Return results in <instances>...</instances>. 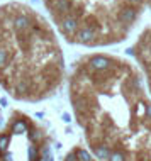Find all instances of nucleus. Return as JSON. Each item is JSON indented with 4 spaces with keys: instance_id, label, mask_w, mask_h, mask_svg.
<instances>
[{
    "instance_id": "nucleus-5",
    "label": "nucleus",
    "mask_w": 151,
    "mask_h": 161,
    "mask_svg": "<svg viewBox=\"0 0 151 161\" xmlns=\"http://www.w3.org/2000/svg\"><path fill=\"white\" fill-rule=\"evenodd\" d=\"M131 54L134 56L137 68L143 73L144 81L151 93V27H146L137 36L136 42L131 47Z\"/></svg>"
},
{
    "instance_id": "nucleus-1",
    "label": "nucleus",
    "mask_w": 151,
    "mask_h": 161,
    "mask_svg": "<svg viewBox=\"0 0 151 161\" xmlns=\"http://www.w3.org/2000/svg\"><path fill=\"white\" fill-rule=\"evenodd\" d=\"M68 98L100 161H151V93L137 64L90 53L73 64Z\"/></svg>"
},
{
    "instance_id": "nucleus-6",
    "label": "nucleus",
    "mask_w": 151,
    "mask_h": 161,
    "mask_svg": "<svg viewBox=\"0 0 151 161\" xmlns=\"http://www.w3.org/2000/svg\"><path fill=\"white\" fill-rule=\"evenodd\" d=\"M63 161H80V159H78V156H76L75 149H71L70 153L64 156V159H63ZM92 161H95V159H92Z\"/></svg>"
},
{
    "instance_id": "nucleus-7",
    "label": "nucleus",
    "mask_w": 151,
    "mask_h": 161,
    "mask_svg": "<svg viewBox=\"0 0 151 161\" xmlns=\"http://www.w3.org/2000/svg\"><path fill=\"white\" fill-rule=\"evenodd\" d=\"M148 7H149V10H151V0H148Z\"/></svg>"
},
{
    "instance_id": "nucleus-4",
    "label": "nucleus",
    "mask_w": 151,
    "mask_h": 161,
    "mask_svg": "<svg viewBox=\"0 0 151 161\" xmlns=\"http://www.w3.org/2000/svg\"><path fill=\"white\" fill-rule=\"evenodd\" d=\"M51 137L32 117L24 112H12L0 132V161H19V151L24 161H53Z\"/></svg>"
},
{
    "instance_id": "nucleus-3",
    "label": "nucleus",
    "mask_w": 151,
    "mask_h": 161,
    "mask_svg": "<svg viewBox=\"0 0 151 161\" xmlns=\"http://www.w3.org/2000/svg\"><path fill=\"white\" fill-rule=\"evenodd\" d=\"M56 32L81 47H107L126 41L148 0H42Z\"/></svg>"
},
{
    "instance_id": "nucleus-2",
    "label": "nucleus",
    "mask_w": 151,
    "mask_h": 161,
    "mask_svg": "<svg viewBox=\"0 0 151 161\" xmlns=\"http://www.w3.org/2000/svg\"><path fill=\"white\" fill-rule=\"evenodd\" d=\"M66 66L56 29L22 2L0 5V86L17 102L36 103L58 93Z\"/></svg>"
}]
</instances>
